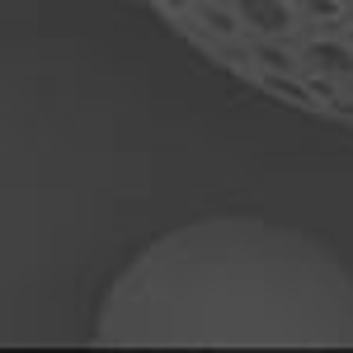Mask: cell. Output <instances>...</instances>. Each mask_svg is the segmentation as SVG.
Listing matches in <instances>:
<instances>
[{
  "label": "cell",
  "instance_id": "1",
  "mask_svg": "<svg viewBox=\"0 0 353 353\" xmlns=\"http://www.w3.org/2000/svg\"><path fill=\"white\" fill-rule=\"evenodd\" d=\"M231 5H236V14L245 24L259 28V33H288L292 28V10L283 0H231Z\"/></svg>",
  "mask_w": 353,
  "mask_h": 353
},
{
  "label": "cell",
  "instance_id": "2",
  "mask_svg": "<svg viewBox=\"0 0 353 353\" xmlns=\"http://www.w3.org/2000/svg\"><path fill=\"white\" fill-rule=\"evenodd\" d=\"M311 61L321 71H353V48H339V43H311Z\"/></svg>",
  "mask_w": 353,
  "mask_h": 353
},
{
  "label": "cell",
  "instance_id": "3",
  "mask_svg": "<svg viewBox=\"0 0 353 353\" xmlns=\"http://www.w3.org/2000/svg\"><path fill=\"white\" fill-rule=\"evenodd\" d=\"M306 14H316V19H339L344 5H339V0H306Z\"/></svg>",
  "mask_w": 353,
  "mask_h": 353
},
{
  "label": "cell",
  "instance_id": "4",
  "mask_svg": "<svg viewBox=\"0 0 353 353\" xmlns=\"http://www.w3.org/2000/svg\"><path fill=\"white\" fill-rule=\"evenodd\" d=\"M259 57L269 61L273 71H283V76H288V66H292V57H288V52H278V48H264V52H259Z\"/></svg>",
  "mask_w": 353,
  "mask_h": 353
},
{
  "label": "cell",
  "instance_id": "5",
  "mask_svg": "<svg viewBox=\"0 0 353 353\" xmlns=\"http://www.w3.org/2000/svg\"><path fill=\"white\" fill-rule=\"evenodd\" d=\"M203 14H208V24L221 28V33H231V28H236V19H231V14H221V10H203Z\"/></svg>",
  "mask_w": 353,
  "mask_h": 353
},
{
  "label": "cell",
  "instance_id": "6",
  "mask_svg": "<svg viewBox=\"0 0 353 353\" xmlns=\"http://www.w3.org/2000/svg\"><path fill=\"white\" fill-rule=\"evenodd\" d=\"M170 5H184V0H170Z\"/></svg>",
  "mask_w": 353,
  "mask_h": 353
},
{
  "label": "cell",
  "instance_id": "7",
  "mask_svg": "<svg viewBox=\"0 0 353 353\" xmlns=\"http://www.w3.org/2000/svg\"><path fill=\"white\" fill-rule=\"evenodd\" d=\"M349 48H353V33H349Z\"/></svg>",
  "mask_w": 353,
  "mask_h": 353
}]
</instances>
